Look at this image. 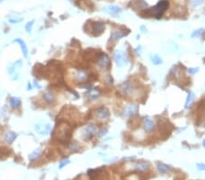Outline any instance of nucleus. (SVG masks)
Wrapping results in <instances>:
<instances>
[{"label":"nucleus","instance_id":"nucleus-24","mask_svg":"<svg viewBox=\"0 0 205 180\" xmlns=\"http://www.w3.org/2000/svg\"><path fill=\"white\" fill-rule=\"evenodd\" d=\"M151 61L153 63L154 65H159L162 63V59L156 54H153V55H151Z\"/></svg>","mask_w":205,"mask_h":180},{"label":"nucleus","instance_id":"nucleus-29","mask_svg":"<svg viewBox=\"0 0 205 180\" xmlns=\"http://www.w3.org/2000/svg\"><path fill=\"white\" fill-rule=\"evenodd\" d=\"M70 163V160L69 159H66V160H63L60 164H59V168L61 169V168H63L65 166H67V165H68Z\"/></svg>","mask_w":205,"mask_h":180},{"label":"nucleus","instance_id":"nucleus-21","mask_svg":"<svg viewBox=\"0 0 205 180\" xmlns=\"http://www.w3.org/2000/svg\"><path fill=\"white\" fill-rule=\"evenodd\" d=\"M45 101L48 103V104H53L54 101H55V97H54V95L52 94L51 92H46L43 95Z\"/></svg>","mask_w":205,"mask_h":180},{"label":"nucleus","instance_id":"nucleus-30","mask_svg":"<svg viewBox=\"0 0 205 180\" xmlns=\"http://www.w3.org/2000/svg\"><path fill=\"white\" fill-rule=\"evenodd\" d=\"M22 20H23L22 18H16V17H15V18H9V19H8V21H9L10 23H12V24H14V23H15V24H16V23H19V22H21Z\"/></svg>","mask_w":205,"mask_h":180},{"label":"nucleus","instance_id":"nucleus-6","mask_svg":"<svg viewBox=\"0 0 205 180\" xmlns=\"http://www.w3.org/2000/svg\"><path fill=\"white\" fill-rule=\"evenodd\" d=\"M96 133H97V128H96V126H94V125H90V126H88V127L85 128V130H84V135H85V138H86V139L90 138L91 136H93Z\"/></svg>","mask_w":205,"mask_h":180},{"label":"nucleus","instance_id":"nucleus-25","mask_svg":"<svg viewBox=\"0 0 205 180\" xmlns=\"http://www.w3.org/2000/svg\"><path fill=\"white\" fill-rule=\"evenodd\" d=\"M203 28H200V29H197L195 30L192 34V38H200L203 34Z\"/></svg>","mask_w":205,"mask_h":180},{"label":"nucleus","instance_id":"nucleus-4","mask_svg":"<svg viewBox=\"0 0 205 180\" xmlns=\"http://www.w3.org/2000/svg\"><path fill=\"white\" fill-rule=\"evenodd\" d=\"M35 130L40 135H48L51 130V126L49 123H39L35 126Z\"/></svg>","mask_w":205,"mask_h":180},{"label":"nucleus","instance_id":"nucleus-2","mask_svg":"<svg viewBox=\"0 0 205 180\" xmlns=\"http://www.w3.org/2000/svg\"><path fill=\"white\" fill-rule=\"evenodd\" d=\"M71 128L67 124L58 128V133H57V139H59L61 142H65L69 140L71 135Z\"/></svg>","mask_w":205,"mask_h":180},{"label":"nucleus","instance_id":"nucleus-31","mask_svg":"<svg viewBox=\"0 0 205 180\" xmlns=\"http://www.w3.org/2000/svg\"><path fill=\"white\" fill-rule=\"evenodd\" d=\"M199 71V68L198 67H192V68H189L188 69V72L190 73V74H195V73H197Z\"/></svg>","mask_w":205,"mask_h":180},{"label":"nucleus","instance_id":"nucleus-23","mask_svg":"<svg viewBox=\"0 0 205 180\" xmlns=\"http://www.w3.org/2000/svg\"><path fill=\"white\" fill-rule=\"evenodd\" d=\"M16 134L15 132H8V133H6L5 135V140L7 143L11 144L16 139Z\"/></svg>","mask_w":205,"mask_h":180},{"label":"nucleus","instance_id":"nucleus-20","mask_svg":"<svg viewBox=\"0 0 205 180\" xmlns=\"http://www.w3.org/2000/svg\"><path fill=\"white\" fill-rule=\"evenodd\" d=\"M194 98H195V95H194L192 92H189V94H188V97H187V99H186V103H185V107H186V108H189V107L192 106V104Z\"/></svg>","mask_w":205,"mask_h":180},{"label":"nucleus","instance_id":"nucleus-10","mask_svg":"<svg viewBox=\"0 0 205 180\" xmlns=\"http://www.w3.org/2000/svg\"><path fill=\"white\" fill-rule=\"evenodd\" d=\"M105 10H106L107 13H108V14H110V15H119V14H120L121 11H122L121 8H120L119 6L112 5H108V6L105 8Z\"/></svg>","mask_w":205,"mask_h":180},{"label":"nucleus","instance_id":"nucleus-28","mask_svg":"<svg viewBox=\"0 0 205 180\" xmlns=\"http://www.w3.org/2000/svg\"><path fill=\"white\" fill-rule=\"evenodd\" d=\"M33 24H34V20H32V21H30V22H28V23L27 24V26H26V30H27V32H28V33L31 32Z\"/></svg>","mask_w":205,"mask_h":180},{"label":"nucleus","instance_id":"nucleus-3","mask_svg":"<svg viewBox=\"0 0 205 180\" xmlns=\"http://www.w3.org/2000/svg\"><path fill=\"white\" fill-rule=\"evenodd\" d=\"M113 57H114V61H115L116 65L119 67H125L128 65V58L124 52H122L120 50H117V51H115Z\"/></svg>","mask_w":205,"mask_h":180},{"label":"nucleus","instance_id":"nucleus-16","mask_svg":"<svg viewBox=\"0 0 205 180\" xmlns=\"http://www.w3.org/2000/svg\"><path fill=\"white\" fill-rule=\"evenodd\" d=\"M14 41L16 42V43H18V44L20 45V47H21V50H22V53H23L24 56L27 57V54H28V50H27V47L26 43H25L21 38H16V39H15Z\"/></svg>","mask_w":205,"mask_h":180},{"label":"nucleus","instance_id":"nucleus-13","mask_svg":"<svg viewBox=\"0 0 205 180\" xmlns=\"http://www.w3.org/2000/svg\"><path fill=\"white\" fill-rule=\"evenodd\" d=\"M75 77H76V78L78 79V81H79V82H84V81H86V80L88 79V74H87V72L84 71V70H79V71H78V72L75 74Z\"/></svg>","mask_w":205,"mask_h":180},{"label":"nucleus","instance_id":"nucleus-7","mask_svg":"<svg viewBox=\"0 0 205 180\" xmlns=\"http://www.w3.org/2000/svg\"><path fill=\"white\" fill-rule=\"evenodd\" d=\"M105 29V24L103 22H95L93 25V32L95 36H100Z\"/></svg>","mask_w":205,"mask_h":180},{"label":"nucleus","instance_id":"nucleus-22","mask_svg":"<svg viewBox=\"0 0 205 180\" xmlns=\"http://www.w3.org/2000/svg\"><path fill=\"white\" fill-rule=\"evenodd\" d=\"M10 106L13 108H17L21 106V100L18 97H12L10 99Z\"/></svg>","mask_w":205,"mask_h":180},{"label":"nucleus","instance_id":"nucleus-19","mask_svg":"<svg viewBox=\"0 0 205 180\" xmlns=\"http://www.w3.org/2000/svg\"><path fill=\"white\" fill-rule=\"evenodd\" d=\"M88 95V98L90 99V100H94L96 98H98L100 95H101V92L98 89H92L90 91H89V93L87 94Z\"/></svg>","mask_w":205,"mask_h":180},{"label":"nucleus","instance_id":"nucleus-5","mask_svg":"<svg viewBox=\"0 0 205 180\" xmlns=\"http://www.w3.org/2000/svg\"><path fill=\"white\" fill-rule=\"evenodd\" d=\"M98 64L99 66L103 68V69H107L108 67V66L110 65V60L108 55L106 54H101V56L98 58Z\"/></svg>","mask_w":205,"mask_h":180},{"label":"nucleus","instance_id":"nucleus-14","mask_svg":"<svg viewBox=\"0 0 205 180\" xmlns=\"http://www.w3.org/2000/svg\"><path fill=\"white\" fill-rule=\"evenodd\" d=\"M143 124H144V128L147 132H151L152 131L154 128L153 122L152 121V119H150L149 117H145L143 120Z\"/></svg>","mask_w":205,"mask_h":180},{"label":"nucleus","instance_id":"nucleus-1","mask_svg":"<svg viewBox=\"0 0 205 180\" xmlns=\"http://www.w3.org/2000/svg\"><path fill=\"white\" fill-rule=\"evenodd\" d=\"M169 7V2L167 0H161L159 1L154 7H152V9H149V10H146L145 13V16L148 17V16H152L156 18H160L163 15V13L165 12V10Z\"/></svg>","mask_w":205,"mask_h":180},{"label":"nucleus","instance_id":"nucleus-18","mask_svg":"<svg viewBox=\"0 0 205 180\" xmlns=\"http://www.w3.org/2000/svg\"><path fill=\"white\" fill-rule=\"evenodd\" d=\"M157 167H158V170L160 173H162V174L168 173L170 171V167L169 166H167L166 164H164V163H158L157 164Z\"/></svg>","mask_w":205,"mask_h":180},{"label":"nucleus","instance_id":"nucleus-15","mask_svg":"<svg viewBox=\"0 0 205 180\" xmlns=\"http://www.w3.org/2000/svg\"><path fill=\"white\" fill-rule=\"evenodd\" d=\"M12 153V150L9 147L1 146L0 147V159H5Z\"/></svg>","mask_w":205,"mask_h":180},{"label":"nucleus","instance_id":"nucleus-32","mask_svg":"<svg viewBox=\"0 0 205 180\" xmlns=\"http://www.w3.org/2000/svg\"><path fill=\"white\" fill-rule=\"evenodd\" d=\"M197 167L200 169V170H204L205 169V164L203 163H200V164H197Z\"/></svg>","mask_w":205,"mask_h":180},{"label":"nucleus","instance_id":"nucleus-33","mask_svg":"<svg viewBox=\"0 0 205 180\" xmlns=\"http://www.w3.org/2000/svg\"><path fill=\"white\" fill-rule=\"evenodd\" d=\"M203 146L205 147V139L203 140Z\"/></svg>","mask_w":205,"mask_h":180},{"label":"nucleus","instance_id":"nucleus-9","mask_svg":"<svg viewBox=\"0 0 205 180\" xmlns=\"http://www.w3.org/2000/svg\"><path fill=\"white\" fill-rule=\"evenodd\" d=\"M96 116H97L98 118H101V119L107 118V117H109V111L106 107H100L96 111Z\"/></svg>","mask_w":205,"mask_h":180},{"label":"nucleus","instance_id":"nucleus-12","mask_svg":"<svg viewBox=\"0 0 205 180\" xmlns=\"http://www.w3.org/2000/svg\"><path fill=\"white\" fill-rule=\"evenodd\" d=\"M124 36H126V33H124L122 30H116V31L112 32L110 39H111V41H117L119 38H123Z\"/></svg>","mask_w":205,"mask_h":180},{"label":"nucleus","instance_id":"nucleus-8","mask_svg":"<svg viewBox=\"0 0 205 180\" xmlns=\"http://www.w3.org/2000/svg\"><path fill=\"white\" fill-rule=\"evenodd\" d=\"M121 91L123 92V94L127 95H132V93L134 92V88H133V85L130 82H126L124 83L122 86H121Z\"/></svg>","mask_w":205,"mask_h":180},{"label":"nucleus","instance_id":"nucleus-27","mask_svg":"<svg viewBox=\"0 0 205 180\" xmlns=\"http://www.w3.org/2000/svg\"><path fill=\"white\" fill-rule=\"evenodd\" d=\"M203 1L204 0H192V5L193 7H198L203 3Z\"/></svg>","mask_w":205,"mask_h":180},{"label":"nucleus","instance_id":"nucleus-17","mask_svg":"<svg viewBox=\"0 0 205 180\" xmlns=\"http://www.w3.org/2000/svg\"><path fill=\"white\" fill-rule=\"evenodd\" d=\"M149 167H150V165H149V163H147V162H138V163H136V165H135V168H136L137 170L141 171V172L146 171L147 169H149Z\"/></svg>","mask_w":205,"mask_h":180},{"label":"nucleus","instance_id":"nucleus-26","mask_svg":"<svg viewBox=\"0 0 205 180\" xmlns=\"http://www.w3.org/2000/svg\"><path fill=\"white\" fill-rule=\"evenodd\" d=\"M39 155H40V149H38V150H35L30 156H29V158L31 159V160H34V159H36V158H38V157H39Z\"/></svg>","mask_w":205,"mask_h":180},{"label":"nucleus","instance_id":"nucleus-11","mask_svg":"<svg viewBox=\"0 0 205 180\" xmlns=\"http://www.w3.org/2000/svg\"><path fill=\"white\" fill-rule=\"evenodd\" d=\"M138 111V106L137 105H130L126 110H125V115L128 116V117H130V116H134Z\"/></svg>","mask_w":205,"mask_h":180}]
</instances>
